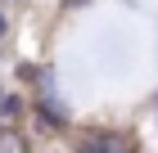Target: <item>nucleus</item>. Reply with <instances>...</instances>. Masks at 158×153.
Wrapping results in <instances>:
<instances>
[{"label":"nucleus","mask_w":158,"mask_h":153,"mask_svg":"<svg viewBox=\"0 0 158 153\" xmlns=\"http://www.w3.org/2000/svg\"><path fill=\"white\" fill-rule=\"evenodd\" d=\"M0 153H32L23 140V131H14V126H0Z\"/></svg>","instance_id":"f03ea898"},{"label":"nucleus","mask_w":158,"mask_h":153,"mask_svg":"<svg viewBox=\"0 0 158 153\" xmlns=\"http://www.w3.org/2000/svg\"><path fill=\"white\" fill-rule=\"evenodd\" d=\"M68 5H86V0H68Z\"/></svg>","instance_id":"7ed1b4c3"},{"label":"nucleus","mask_w":158,"mask_h":153,"mask_svg":"<svg viewBox=\"0 0 158 153\" xmlns=\"http://www.w3.org/2000/svg\"><path fill=\"white\" fill-rule=\"evenodd\" d=\"M77 153H127V140L113 135V131H95V135H86V140H81Z\"/></svg>","instance_id":"f257e3e1"}]
</instances>
